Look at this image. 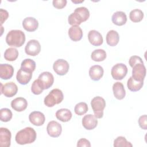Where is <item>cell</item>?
I'll use <instances>...</instances> for the list:
<instances>
[{
	"label": "cell",
	"mask_w": 147,
	"mask_h": 147,
	"mask_svg": "<svg viewBox=\"0 0 147 147\" xmlns=\"http://www.w3.org/2000/svg\"><path fill=\"white\" fill-rule=\"evenodd\" d=\"M106 51L102 49H98L94 50L91 55V57L92 60L95 61H102L106 58Z\"/></svg>",
	"instance_id": "obj_30"
},
{
	"label": "cell",
	"mask_w": 147,
	"mask_h": 147,
	"mask_svg": "<svg viewBox=\"0 0 147 147\" xmlns=\"http://www.w3.org/2000/svg\"><path fill=\"white\" fill-rule=\"evenodd\" d=\"M71 111L67 109H61L56 113V117L61 122H65L69 121L72 118Z\"/></svg>",
	"instance_id": "obj_26"
},
{
	"label": "cell",
	"mask_w": 147,
	"mask_h": 147,
	"mask_svg": "<svg viewBox=\"0 0 147 147\" xmlns=\"http://www.w3.org/2000/svg\"><path fill=\"white\" fill-rule=\"evenodd\" d=\"M0 15H1V25L9 17L8 12L3 9H0Z\"/></svg>",
	"instance_id": "obj_40"
},
{
	"label": "cell",
	"mask_w": 147,
	"mask_h": 147,
	"mask_svg": "<svg viewBox=\"0 0 147 147\" xmlns=\"http://www.w3.org/2000/svg\"><path fill=\"white\" fill-rule=\"evenodd\" d=\"M88 111V106L85 102H80L76 104L74 108L75 113L78 115H82Z\"/></svg>",
	"instance_id": "obj_33"
},
{
	"label": "cell",
	"mask_w": 147,
	"mask_h": 147,
	"mask_svg": "<svg viewBox=\"0 0 147 147\" xmlns=\"http://www.w3.org/2000/svg\"><path fill=\"white\" fill-rule=\"evenodd\" d=\"M138 63H144L142 59L138 56H132L129 60V64L131 67H133L134 65Z\"/></svg>",
	"instance_id": "obj_36"
},
{
	"label": "cell",
	"mask_w": 147,
	"mask_h": 147,
	"mask_svg": "<svg viewBox=\"0 0 147 147\" xmlns=\"http://www.w3.org/2000/svg\"><path fill=\"white\" fill-rule=\"evenodd\" d=\"M83 126L87 130H92L95 129L98 125L97 118L95 115L87 114L83 117L82 121Z\"/></svg>",
	"instance_id": "obj_14"
},
{
	"label": "cell",
	"mask_w": 147,
	"mask_h": 147,
	"mask_svg": "<svg viewBox=\"0 0 147 147\" xmlns=\"http://www.w3.org/2000/svg\"><path fill=\"white\" fill-rule=\"evenodd\" d=\"M64 98L63 94L61 90L58 88L52 90L47 95L44 100V104L49 107H53L56 104L60 103Z\"/></svg>",
	"instance_id": "obj_4"
},
{
	"label": "cell",
	"mask_w": 147,
	"mask_h": 147,
	"mask_svg": "<svg viewBox=\"0 0 147 147\" xmlns=\"http://www.w3.org/2000/svg\"><path fill=\"white\" fill-rule=\"evenodd\" d=\"M18 56V51L16 48H7L4 53V58L5 60L13 61L16 60Z\"/></svg>",
	"instance_id": "obj_29"
},
{
	"label": "cell",
	"mask_w": 147,
	"mask_h": 147,
	"mask_svg": "<svg viewBox=\"0 0 147 147\" xmlns=\"http://www.w3.org/2000/svg\"><path fill=\"white\" fill-rule=\"evenodd\" d=\"M113 91L115 98L117 99L121 100L125 98L126 92L122 83L119 82H115L113 86Z\"/></svg>",
	"instance_id": "obj_23"
},
{
	"label": "cell",
	"mask_w": 147,
	"mask_h": 147,
	"mask_svg": "<svg viewBox=\"0 0 147 147\" xmlns=\"http://www.w3.org/2000/svg\"><path fill=\"white\" fill-rule=\"evenodd\" d=\"M31 91L35 95H39L42 93L43 90L39 86L37 79L33 82L31 87Z\"/></svg>",
	"instance_id": "obj_35"
},
{
	"label": "cell",
	"mask_w": 147,
	"mask_h": 147,
	"mask_svg": "<svg viewBox=\"0 0 147 147\" xmlns=\"http://www.w3.org/2000/svg\"><path fill=\"white\" fill-rule=\"evenodd\" d=\"M127 73V68L123 63L115 64L111 68V74L113 78L115 80H120L123 79Z\"/></svg>",
	"instance_id": "obj_7"
},
{
	"label": "cell",
	"mask_w": 147,
	"mask_h": 147,
	"mask_svg": "<svg viewBox=\"0 0 147 147\" xmlns=\"http://www.w3.org/2000/svg\"><path fill=\"white\" fill-rule=\"evenodd\" d=\"M144 85V82H138L135 80L131 76L129 78L127 82V86L131 91H137L141 89Z\"/></svg>",
	"instance_id": "obj_28"
},
{
	"label": "cell",
	"mask_w": 147,
	"mask_h": 147,
	"mask_svg": "<svg viewBox=\"0 0 147 147\" xmlns=\"http://www.w3.org/2000/svg\"><path fill=\"white\" fill-rule=\"evenodd\" d=\"M12 112L7 108H2L0 110V119L2 122H8L12 118Z\"/></svg>",
	"instance_id": "obj_32"
},
{
	"label": "cell",
	"mask_w": 147,
	"mask_h": 147,
	"mask_svg": "<svg viewBox=\"0 0 147 147\" xmlns=\"http://www.w3.org/2000/svg\"><path fill=\"white\" fill-rule=\"evenodd\" d=\"M129 18L133 22H140L144 18V13L140 9H134L130 12Z\"/></svg>",
	"instance_id": "obj_31"
},
{
	"label": "cell",
	"mask_w": 147,
	"mask_h": 147,
	"mask_svg": "<svg viewBox=\"0 0 147 147\" xmlns=\"http://www.w3.org/2000/svg\"><path fill=\"white\" fill-rule=\"evenodd\" d=\"M67 1L66 0H53L52 2L53 6L58 9L64 8L67 5Z\"/></svg>",
	"instance_id": "obj_37"
},
{
	"label": "cell",
	"mask_w": 147,
	"mask_h": 147,
	"mask_svg": "<svg viewBox=\"0 0 147 147\" xmlns=\"http://www.w3.org/2000/svg\"><path fill=\"white\" fill-rule=\"evenodd\" d=\"M84 1L83 0V1H72V2H74V3H82V2H83Z\"/></svg>",
	"instance_id": "obj_41"
},
{
	"label": "cell",
	"mask_w": 147,
	"mask_h": 147,
	"mask_svg": "<svg viewBox=\"0 0 147 147\" xmlns=\"http://www.w3.org/2000/svg\"><path fill=\"white\" fill-rule=\"evenodd\" d=\"M1 94H3L7 98L13 97L18 91L17 86L13 82L6 83L3 85L1 83Z\"/></svg>",
	"instance_id": "obj_11"
},
{
	"label": "cell",
	"mask_w": 147,
	"mask_h": 147,
	"mask_svg": "<svg viewBox=\"0 0 147 147\" xmlns=\"http://www.w3.org/2000/svg\"><path fill=\"white\" fill-rule=\"evenodd\" d=\"M29 119L33 125L40 126L44 124L45 118L42 113L38 111H34L29 114Z\"/></svg>",
	"instance_id": "obj_15"
},
{
	"label": "cell",
	"mask_w": 147,
	"mask_h": 147,
	"mask_svg": "<svg viewBox=\"0 0 147 147\" xmlns=\"http://www.w3.org/2000/svg\"><path fill=\"white\" fill-rule=\"evenodd\" d=\"M32 77V73L24 71L21 68H20L16 75L17 80L19 83L22 85H25L28 84L31 80Z\"/></svg>",
	"instance_id": "obj_22"
},
{
	"label": "cell",
	"mask_w": 147,
	"mask_h": 147,
	"mask_svg": "<svg viewBox=\"0 0 147 147\" xmlns=\"http://www.w3.org/2000/svg\"><path fill=\"white\" fill-rule=\"evenodd\" d=\"M111 20L114 24L118 26H122L126 24L127 21V17L124 12L118 11L113 14Z\"/></svg>",
	"instance_id": "obj_24"
},
{
	"label": "cell",
	"mask_w": 147,
	"mask_h": 147,
	"mask_svg": "<svg viewBox=\"0 0 147 147\" xmlns=\"http://www.w3.org/2000/svg\"><path fill=\"white\" fill-rule=\"evenodd\" d=\"M88 39L94 46H99L102 44L103 41L102 34L95 30H91L88 32Z\"/></svg>",
	"instance_id": "obj_16"
},
{
	"label": "cell",
	"mask_w": 147,
	"mask_h": 147,
	"mask_svg": "<svg viewBox=\"0 0 147 147\" xmlns=\"http://www.w3.org/2000/svg\"><path fill=\"white\" fill-rule=\"evenodd\" d=\"M25 41V35L20 30H11L6 37V42L9 46L14 47H21Z\"/></svg>",
	"instance_id": "obj_3"
},
{
	"label": "cell",
	"mask_w": 147,
	"mask_h": 147,
	"mask_svg": "<svg viewBox=\"0 0 147 147\" xmlns=\"http://www.w3.org/2000/svg\"><path fill=\"white\" fill-rule=\"evenodd\" d=\"M11 106L16 111L21 112L24 111L27 106V100L22 97H18L13 99L11 102Z\"/></svg>",
	"instance_id": "obj_17"
},
{
	"label": "cell",
	"mask_w": 147,
	"mask_h": 147,
	"mask_svg": "<svg viewBox=\"0 0 147 147\" xmlns=\"http://www.w3.org/2000/svg\"><path fill=\"white\" fill-rule=\"evenodd\" d=\"M21 68L24 71L32 73L36 68V63L30 59H24L21 64Z\"/></svg>",
	"instance_id": "obj_27"
},
{
	"label": "cell",
	"mask_w": 147,
	"mask_h": 147,
	"mask_svg": "<svg viewBox=\"0 0 147 147\" xmlns=\"http://www.w3.org/2000/svg\"><path fill=\"white\" fill-rule=\"evenodd\" d=\"M47 131L49 136L52 137H58L61 133L62 127L59 122L55 121H52L48 123Z\"/></svg>",
	"instance_id": "obj_12"
},
{
	"label": "cell",
	"mask_w": 147,
	"mask_h": 147,
	"mask_svg": "<svg viewBox=\"0 0 147 147\" xmlns=\"http://www.w3.org/2000/svg\"><path fill=\"white\" fill-rule=\"evenodd\" d=\"M14 74V68L8 64H0V77L4 80L10 79Z\"/></svg>",
	"instance_id": "obj_19"
},
{
	"label": "cell",
	"mask_w": 147,
	"mask_h": 147,
	"mask_svg": "<svg viewBox=\"0 0 147 147\" xmlns=\"http://www.w3.org/2000/svg\"><path fill=\"white\" fill-rule=\"evenodd\" d=\"M36 132L30 127H26L19 131L16 135L15 140L17 144L25 145L33 142L36 139Z\"/></svg>",
	"instance_id": "obj_2"
},
{
	"label": "cell",
	"mask_w": 147,
	"mask_h": 147,
	"mask_svg": "<svg viewBox=\"0 0 147 147\" xmlns=\"http://www.w3.org/2000/svg\"><path fill=\"white\" fill-rule=\"evenodd\" d=\"M11 132L6 127L0 128V146L1 147H9L11 142Z\"/></svg>",
	"instance_id": "obj_13"
},
{
	"label": "cell",
	"mask_w": 147,
	"mask_h": 147,
	"mask_svg": "<svg viewBox=\"0 0 147 147\" xmlns=\"http://www.w3.org/2000/svg\"><path fill=\"white\" fill-rule=\"evenodd\" d=\"M146 76V68L144 63H138L133 66L132 78L136 81L144 82Z\"/></svg>",
	"instance_id": "obj_8"
},
{
	"label": "cell",
	"mask_w": 147,
	"mask_h": 147,
	"mask_svg": "<svg viewBox=\"0 0 147 147\" xmlns=\"http://www.w3.org/2000/svg\"><path fill=\"white\" fill-rule=\"evenodd\" d=\"M41 51L40 42L36 40H30L26 44L25 48V52L28 55L35 56Z\"/></svg>",
	"instance_id": "obj_10"
},
{
	"label": "cell",
	"mask_w": 147,
	"mask_h": 147,
	"mask_svg": "<svg viewBox=\"0 0 147 147\" xmlns=\"http://www.w3.org/2000/svg\"><path fill=\"white\" fill-rule=\"evenodd\" d=\"M77 146L82 147V146H86V147H90L91 144L90 141L86 139V138H81L80 139L77 143Z\"/></svg>",
	"instance_id": "obj_39"
},
{
	"label": "cell",
	"mask_w": 147,
	"mask_h": 147,
	"mask_svg": "<svg viewBox=\"0 0 147 147\" xmlns=\"http://www.w3.org/2000/svg\"><path fill=\"white\" fill-rule=\"evenodd\" d=\"M91 106L94 115L96 118H101L103 116V110L106 107V101L101 96H95L91 101Z\"/></svg>",
	"instance_id": "obj_5"
},
{
	"label": "cell",
	"mask_w": 147,
	"mask_h": 147,
	"mask_svg": "<svg viewBox=\"0 0 147 147\" xmlns=\"http://www.w3.org/2000/svg\"><path fill=\"white\" fill-rule=\"evenodd\" d=\"M22 26L25 30L28 32H34L38 26V21L32 17L25 18L22 21Z\"/></svg>",
	"instance_id": "obj_18"
},
{
	"label": "cell",
	"mask_w": 147,
	"mask_h": 147,
	"mask_svg": "<svg viewBox=\"0 0 147 147\" xmlns=\"http://www.w3.org/2000/svg\"><path fill=\"white\" fill-rule=\"evenodd\" d=\"M37 82L42 90L49 88L54 82L53 75L49 72H43L40 74L37 79Z\"/></svg>",
	"instance_id": "obj_6"
},
{
	"label": "cell",
	"mask_w": 147,
	"mask_h": 147,
	"mask_svg": "<svg viewBox=\"0 0 147 147\" xmlns=\"http://www.w3.org/2000/svg\"><path fill=\"white\" fill-rule=\"evenodd\" d=\"M103 67L99 65H92L89 69V75L91 79L94 81L100 80L103 75Z\"/></svg>",
	"instance_id": "obj_20"
},
{
	"label": "cell",
	"mask_w": 147,
	"mask_h": 147,
	"mask_svg": "<svg viewBox=\"0 0 147 147\" xmlns=\"http://www.w3.org/2000/svg\"><path fill=\"white\" fill-rule=\"evenodd\" d=\"M114 146L119 147V146H126V147H131L133 145L128 142L124 137L119 136L114 141Z\"/></svg>",
	"instance_id": "obj_34"
},
{
	"label": "cell",
	"mask_w": 147,
	"mask_h": 147,
	"mask_svg": "<svg viewBox=\"0 0 147 147\" xmlns=\"http://www.w3.org/2000/svg\"><path fill=\"white\" fill-rule=\"evenodd\" d=\"M138 124L140 127L144 130L147 129V116L146 115H141L138 119Z\"/></svg>",
	"instance_id": "obj_38"
},
{
	"label": "cell",
	"mask_w": 147,
	"mask_h": 147,
	"mask_svg": "<svg viewBox=\"0 0 147 147\" xmlns=\"http://www.w3.org/2000/svg\"><path fill=\"white\" fill-rule=\"evenodd\" d=\"M69 65L68 63L64 59H58L55 61L53 65L54 71L59 75H65L69 70Z\"/></svg>",
	"instance_id": "obj_9"
},
{
	"label": "cell",
	"mask_w": 147,
	"mask_h": 147,
	"mask_svg": "<svg viewBox=\"0 0 147 147\" xmlns=\"http://www.w3.org/2000/svg\"><path fill=\"white\" fill-rule=\"evenodd\" d=\"M90 17L89 10L86 7H79L75 9L74 13H71L68 18L69 24L72 26L81 24L82 22L87 21Z\"/></svg>",
	"instance_id": "obj_1"
},
{
	"label": "cell",
	"mask_w": 147,
	"mask_h": 147,
	"mask_svg": "<svg viewBox=\"0 0 147 147\" xmlns=\"http://www.w3.org/2000/svg\"><path fill=\"white\" fill-rule=\"evenodd\" d=\"M119 40V36L118 32L114 30L109 31L106 34V42L111 46L114 47L117 45Z\"/></svg>",
	"instance_id": "obj_25"
},
{
	"label": "cell",
	"mask_w": 147,
	"mask_h": 147,
	"mask_svg": "<svg viewBox=\"0 0 147 147\" xmlns=\"http://www.w3.org/2000/svg\"><path fill=\"white\" fill-rule=\"evenodd\" d=\"M68 36L72 41H78L83 37V31L78 25L72 26L68 30Z\"/></svg>",
	"instance_id": "obj_21"
}]
</instances>
